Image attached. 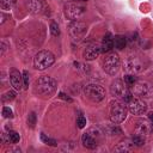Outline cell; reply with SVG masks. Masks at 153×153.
I'll return each instance as SVG.
<instances>
[{
	"label": "cell",
	"instance_id": "obj_17",
	"mask_svg": "<svg viewBox=\"0 0 153 153\" xmlns=\"http://www.w3.org/2000/svg\"><path fill=\"white\" fill-rule=\"evenodd\" d=\"M100 48H102V53H109V51L112 50V48H114V37L110 32H108L103 37Z\"/></svg>",
	"mask_w": 153,
	"mask_h": 153
},
{
	"label": "cell",
	"instance_id": "obj_3",
	"mask_svg": "<svg viewBox=\"0 0 153 153\" xmlns=\"http://www.w3.org/2000/svg\"><path fill=\"white\" fill-rule=\"evenodd\" d=\"M128 114V105L126 104V102L117 99L111 102L110 104V121L115 124H120L122 123Z\"/></svg>",
	"mask_w": 153,
	"mask_h": 153
},
{
	"label": "cell",
	"instance_id": "obj_9",
	"mask_svg": "<svg viewBox=\"0 0 153 153\" xmlns=\"http://www.w3.org/2000/svg\"><path fill=\"white\" fill-rule=\"evenodd\" d=\"M68 32H69L71 38L74 42H80L87 32V25L82 22L73 20L68 26Z\"/></svg>",
	"mask_w": 153,
	"mask_h": 153
},
{
	"label": "cell",
	"instance_id": "obj_11",
	"mask_svg": "<svg viewBox=\"0 0 153 153\" xmlns=\"http://www.w3.org/2000/svg\"><path fill=\"white\" fill-rule=\"evenodd\" d=\"M128 111L131 115H142L146 112L147 110V104L145 100H142L141 98H131L128 102Z\"/></svg>",
	"mask_w": 153,
	"mask_h": 153
},
{
	"label": "cell",
	"instance_id": "obj_5",
	"mask_svg": "<svg viewBox=\"0 0 153 153\" xmlns=\"http://www.w3.org/2000/svg\"><path fill=\"white\" fill-rule=\"evenodd\" d=\"M82 92L85 97L93 103H99L105 98V90L99 84H87L84 86Z\"/></svg>",
	"mask_w": 153,
	"mask_h": 153
},
{
	"label": "cell",
	"instance_id": "obj_7",
	"mask_svg": "<svg viewBox=\"0 0 153 153\" xmlns=\"http://www.w3.org/2000/svg\"><path fill=\"white\" fill-rule=\"evenodd\" d=\"M130 91L133 96H137L140 98H151L153 97V84L143 80H136L130 86Z\"/></svg>",
	"mask_w": 153,
	"mask_h": 153
},
{
	"label": "cell",
	"instance_id": "obj_25",
	"mask_svg": "<svg viewBox=\"0 0 153 153\" xmlns=\"http://www.w3.org/2000/svg\"><path fill=\"white\" fill-rule=\"evenodd\" d=\"M8 136H10V139H11V142H12V143H17V142H19V140H20V135H19L17 131L11 130V129H10V131H8Z\"/></svg>",
	"mask_w": 153,
	"mask_h": 153
},
{
	"label": "cell",
	"instance_id": "obj_14",
	"mask_svg": "<svg viewBox=\"0 0 153 153\" xmlns=\"http://www.w3.org/2000/svg\"><path fill=\"white\" fill-rule=\"evenodd\" d=\"M10 81L11 85L16 91H20L24 87V81H23V73L17 71L16 68H12L10 71Z\"/></svg>",
	"mask_w": 153,
	"mask_h": 153
},
{
	"label": "cell",
	"instance_id": "obj_36",
	"mask_svg": "<svg viewBox=\"0 0 153 153\" xmlns=\"http://www.w3.org/2000/svg\"><path fill=\"white\" fill-rule=\"evenodd\" d=\"M73 1H80V2H85V1H87V0H73Z\"/></svg>",
	"mask_w": 153,
	"mask_h": 153
},
{
	"label": "cell",
	"instance_id": "obj_33",
	"mask_svg": "<svg viewBox=\"0 0 153 153\" xmlns=\"http://www.w3.org/2000/svg\"><path fill=\"white\" fill-rule=\"evenodd\" d=\"M59 96H60V98H62V99H65V100H67V102H72V99H71L68 96H66L65 93H62V92H61Z\"/></svg>",
	"mask_w": 153,
	"mask_h": 153
},
{
	"label": "cell",
	"instance_id": "obj_22",
	"mask_svg": "<svg viewBox=\"0 0 153 153\" xmlns=\"http://www.w3.org/2000/svg\"><path fill=\"white\" fill-rule=\"evenodd\" d=\"M41 140H42V141H43L45 145H49V146H53V147L57 146V142H56V140H54V139H50V137L45 136L43 133L41 134Z\"/></svg>",
	"mask_w": 153,
	"mask_h": 153
},
{
	"label": "cell",
	"instance_id": "obj_23",
	"mask_svg": "<svg viewBox=\"0 0 153 153\" xmlns=\"http://www.w3.org/2000/svg\"><path fill=\"white\" fill-rule=\"evenodd\" d=\"M36 121H37V117H36V114L35 112H30L29 116H27V126L30 128H35L36 126Z\"/></svg>",
	"mask_w": 153,
	"mask_h": 153
},
{
	"label": "cell",
	"instance_id": "obj_29",
	"mask_svg": "<svg viewBox=\"0 0 153 153\" xmlns=\"http://www.w3.org/2000/svg\"><path fill=\"white\" fill-rule=\"evenodd\" d=\"M76 124H78V128H84L86 126V118L84 116H78L76 118Z\"/></svg>",
	"mask_w": 153,
	"mask_h": 153
},
{
	"label": "cell",
	"instance_id": "obj_1",
	"mask_svg": "<svg viewBox=\"0 0 153 153\" xmlns=\"http://www.w3.org/2000/svg\"><path fill=\"white\" fill-rule=\"evenodd\" d=\"M56 90H57V81L48 75L37 78L32 85V92L42 98L51 97L56 92Z\"/></svg>",
	"mask_w": 153,
	"mask_h": 153
},
{
	"label": "cell",
	"instance_id": "obj_21",
	"mask_svg": "<svg viewBox=\"0 0 153 153\" xmlns=\"http://www.w3.org/2000/svg\"><path fill=\"white\" fill-rule=\"evenodd\" d=\"M16 1L17 0H0V7L4 11H8L16 5Z\"/></svg>",
	"mask_w": 153,
	"mask_h": 153
},
{
	"label": "cell",
	"instance_id": "obj_18",
	"mask_svg": "<svg viewBox=\"0 0 153 153\" xmlns=\"http://www.w3.org/2000/svg\"><path fill=\"white\" fill-rule=\"evenodd\" d=\"M127 44V38L123 35H116L114 37V47L117 50H123Z\"/></svg>",
	"mask_w": 153,
	"mask_h": 153
},
{
	"label": "cell",
	"instance_id": "obj_27",
	"mask_svg": "<svg viewBox=\"0 0 153 153\" xmlns=\"http://www.w3.org/2000/svg\"><path fill=\"white\" fill-rule=\"evenodd\" d=\"M123 80H124L129 86H131V85H133L137 79H136V76H135L134 74H127V75L123 78Z\"/></svg>",
	"mask_w": 153,
	"mask_h": 153
},
{
	"label": "cell",
	"instance_id": "obj_19",
	"mask_svg": "<svg viewBox=\"0 0 153 153\" xmlns=\"http://www.w3.org/2000/svg\"><path fill=\"white\" fill-rule=\"evenodd\" d=\"M131 146L133 143H129L128 141H122L114 148V151L115 152H129L131 149Z\"/></svg>",
	"mask_w": 153,
	"mask_h": 153
},
{
	"label": "cell",
	"instance_id": "obj_24",
	"mask_svg": "<svg viewBox=\"0 0 153 153\" xmlns=\"http://www.w3.org/2000/svg\"><path fill=\"white\" fill-rule=\"evenodd\" d=\"M16 98V92L14 91H7L2 97H1V100L2 102H10V100H13Z\"/></svg>",
	"mask_w": 153,
	"mask_h": 153
},
{
	"label": "cell",
	"instance_id": "obj_8",
	"mask_svg": "<svg viewBox=\"0 0 153 153\" xmlns=\"http://www.w3.org/2000/svg\"><path fill=\"white\" fill-rule=\"evenodd\" d=\"M85 12H86V7L82 4H80V1H78V2L72 1V2H67L65 5V16L72 22L81 18Z\"/></svg>",
	"mask_w": 153,
	"mask_h": 153
},
{
	"label": "cell",
	"instance_id": "obj_34",
	"mask_svg": "<svg viewBox=\"0 0 153 153\" xmlns=\"http://www.w3.org/2000/svg\"><path fill=\"white\" fill-rule=\"evenodd\" d=\"M148 120L151 121V123H152V126H153V112H149V114H148Z\"/></svg>",
	"mask_w": 153,
	"mask_h": 153
},
{
	"label": "cell",
	"instance_id": "obj_20",
	"mask_svg": "<svg viewBox=\"0 0 153 153\" xmlns=\"http://www.w3.org/2000/svg\"><path fill=\"white\" fill-rule=\"evenodd\" d=\"M131 143H133V146H135V147H142V146L145 145V136L139 135V134H135V135L131 137Z\"/></svg>",
	"mask_w": 153,
	"mask_h": 153
},
{
	"label": "cell",
	"instance_id": "obj_28",
	"mask_svg": "<svg viewBox=\"0 0 153 153\" xmlns=\"http://www.w3.org/2000/svg\"><path fill=\"white\" fill-rule=\"evenodd\" d=\"M2 116L5 118H12L13 117V112L8 106H4L2 108Z\"/></svg>",
	"mask_w": 153,
	"mask_h": 153
},
{
	"label": "cell",
	"instance_id": "obj_26",
	"mask_svg": "<svg viewBox=\"0 0 153 153\" xmlns=\"http://www.w3.org/2000/svg\"><path fill=\"white\" fill-rule=\"evenodd\" d=\"M50 33L53 36H59L60 35V27H59L57 23H55V22L50 23Z\"/></svg>",
	"mask_w": 153,
	"mask_h": 153
},
{
	"label": "cell",
	"instance_id": "obj_12",
	"mask_svg": "<svg viewBox=\"0 0 153 153\" xmlns=\"http://www.w3.org/2000/svg\"><path fill=\"white\" fill-rule=\"evenodd\" d=\"M98 137H99L98 131H97V134L96 133L92 134V131L90 129L88 131H86V133L82 134V136H81V143H82L84 147H86L88 149H94L97 147V145H98Z\"/></svg>",
	"mask_w": 153,
	"mask_h": 153
},
{
	"label": "cell",
	"instance_id": "obj_6",
	"mask_svg": "<svg viewBox=\"0 0 153 153\" xmlns=\"http://www.w3.org/2000/svg\"><path fill=\"white\" fill-rule=\"evenodd\" d=\"M55 62V56L49 50H41L33 57V67L38 71H44Z\"/></svg>",
	"mask_w": 153,
	"mask_h": 153
},
{
	"label": "cell",
	"instance_id": "obj_10",
	"mask_svg": "<svg viewBox=\"0 0 153 153\" xmlns=\"http://www.w3.org/2000/svg\"><path fill=\"white\" fill-rule=\"evenodd\" d=\"M124 69L128 74H137L140 72H142L143 69V65L141 62V60L137 56H128L127 60L124 61Z\"/></svg>",
	"mask_w": 153,
	"mask_h": 153
},
{
	"label": "cell",
	"instance_id": "obj_2",
	"mask_svg": "<svg viewBox=\"0 0 153 153\" xmlns=\"http://www.w3.org/2000/svg\"><path fill=\"white\" fill-rule=\"evenodd\" d=\"M110 93L111 96L128 103L133 98V93L130 91V86L123 79H116L110 85Z\"/></svg>",
	"mask_w": 153,
	"mask_h": 153
},
{
	"label": "cell",
	"instance_id": "obj_31",
	"mask_svg": "<svg viewBox=\"0 0 153 153\" xmlns=\"http://www.w3.org/2000/svg\"><path fill=\"white\" fill-rule=\"evenodd\" d=\"M1 142L4 143V145H8L10 142H11V139H10V136H8V133L6 134V133H2L1 134Z\"/></svg>",
	"mask_w": 153,
	"mask_h": 153
},
{
	"label": "cell",
	"instance_id": "obj_16",
	"mask_svg": "<svg viewBox=\"0 0 153 153\" xmlns=\"http://www.w3.org/2000/svg\"><path fill=\"white\" fill-rule=\"evenodd\" d=\"M26 6L31 13L38 14L43 11L44 2H43V0H26Z\"/></svg>",
	"mask_w": 153,
	"mask_h": 153
},
{
	"label": "cell",
	"instance_id": "obj_32",
	"mask_svg": "<svg viewBox=\"0 0 153 153\" xmlns=\"http://www.w3.org/2000/svg\"><path fill=\"white\" fill-rule=\"evenodd\" d=\"M6 48H7V44L4 42V41H1V55H4V53H5V50H6Z\"/></svg>",
	"mask_w": 153,
	"mask_h": 153
},
{
	"label": "cell",
	"instance_id": "obj_4",
	"mask_svg": "<svg viewBox=\"0 0 153 153\" xmlns=\"http://www.w3.org/2000/svg\"><path fill=\"white\" fill-rule=\"evenodd\" d=\"M121 67V62H120V57L114 51H109L104 55V57L102 59V68L105 73H108L109 75H115L118 73Z\"/></svg>",
	"mask_w": 153,
	"mask_h": 153
},
{
	"label": "cell",
	"instance_id": "obj_13",
	"mask_svg": "<svg viewBox=\"0 0 153 153\" xmlns=\"http://www.w3.org/2000/svg\"><path fill=\"white\" fill-rule=\"evenodd\" d=\"M153 131V126L151 123V121L147 118H140L137 120L136 122V126H135V134H139V135H142V136H146L148 134H151Z\"/></svg>",
	"mask_w": 153,
	"mask_h": 153
},
{
	"label": "cell",
	"instance_id": "obj_35",
	"mask_svg": "<svg viewBox=\"0 0 153 153\" xmlns=\"http://www.w3.org/2000/svg\"><path fill=\"white\" fill-rule=\"evenodd\" d=\"M1 18H2V19H1V22H0V23H1V24H2V23H4V22H5V20H6V19H5V18H7V16H5V14H4V13H1Z\"/></svg>",
	"mask_w": 153,
	"mask_h": 153
},
{
	"label": "cell",
	"instance_id": "obj_30",
	"mask_svg": "<svg viewBox=\"0 0 153 153\" xmlns=\"http://www.w3.org/2000/svg\"><path fill=\"white\" fill-rule=\"evenodd\" d=\"M23 81H24V87H29V72L23 71Z\"/></svg>",
	"mask_w": 153,
	"mask_h": 153
},
{
	"label": "cell",
	"instance_id": "obj_15",
	"mask_svg": "<svg viewBox=\"0 0 153 153\" xmlns=\"http://www.w3.org/2000/svg\"><path fill=\"white\" fill-rule=\"evenodd\" d=\"M100 53H102V48H100L99 45H97V44H91V45H88V47L85 49V51H84V57H85L86 60H88V61H92V60L97 59V57L100 55Z\"/></svg>",
	"mask_w": 153,
	"mask_h": 153
}]
</instances>
